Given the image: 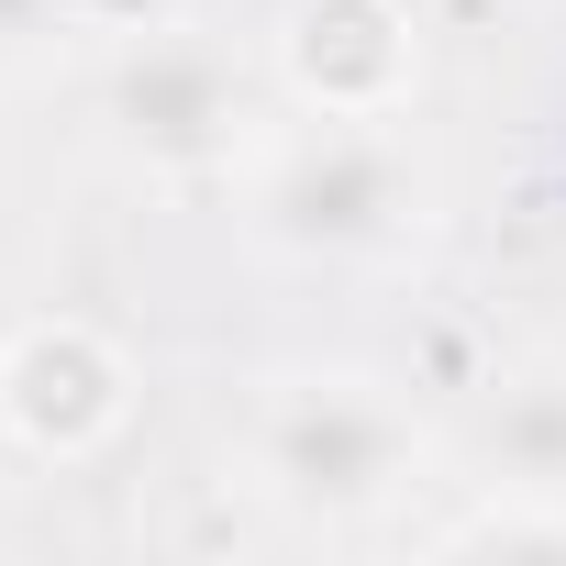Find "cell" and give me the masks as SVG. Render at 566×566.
I'll return each mask as SVG.
<instances>
[{
    "mask_svg": "<svg viewBox=\"0 0 566 566\" xmlns=\"http://www.w3.org/2000/svg\"><path fill=\"white\" fill-rule=\"evenodd\" d=\"M433 478V422L411 411L400 378L378 367H277L244 400V489L277 522H312V533H356L378 511H400Z\"/></svg>",
    "mask_w": 566,
    "mask_h": 566,
    "instance_id": "1",
    "label": "cell"
},
{
    "mask_svg": "<svg viewBox=\"0 0 566 566\" xmlns=\"http://www.w3.org/2000/svg\"><path fill=\"white\" fill-rule=\"evenodd\" d=\"M433 222V156L411 112L378 123H290L244 167V233L290 266H389Z\"/></svg>",
    "mask_w": 566,
    "mask_h": 566,
    "instance_id": "2",
    "label": "cell"
},
{
    "mask_svg": "<svg viewBox=\"0 0 566 566\" xmlns=\"http://www.w3.org/2000/svg\"><path fill=\"white\" fill-rule=\"evenodd\" d=\"M266 112L277 78L255 56H233L211 23H156V34H123L101 56V90H90V123L112 145V167L156 178V189H211V178H244L266 156Z\"/></svg>",
    "mask_w": 566,
    "mask_h": 566,
    "instance_id": "3",
    "label": "cell"
},
{
    "mask_svg": "<svg viewBox=\"0 0 566 566\" xmlns=\"http://www.w3.org/2000/svg\"><path fill=\"white\" fill-rule=\"evenodd\" d=\"M266 78L301 123H378L422 101V23L411 0H277Z\"/></svg>",
    "mask_w": 566,
    "mask_h": 566,
    "instance_id": "4",
    "label": "cell"
},
{
    "mask_svg": "<svg viewBox=\"0 0 566 566\" xmlns=\"http://www.w3.org/2000/svg\"><path fill=\"white\" fill-rule=\"evenodd\" d=\"M134 356L78 323V312H45V323H12L0 334V433L45 467H90L134 433Z\"/></svg>",
    "mask_w": 566,
    "mask_h": 566,
    "instance_id": "5",
    "label": "cell"
},
{
    "mask_svg": "<svg viewBox=\"0 0 566 566\" xmlns=\"http://www.w3.org/2000/svg\"><path fill=\"white\" fill-rule=\"evenodd\" d=\"M467 467H478V489L566 500V356H533V367L489 378V400L467 422Z\"/></svg>",
    "mask_w": 566,
    "mask_h": 566,
    "instance_id": "6",
    "label": "cell"
},
{
    "mask_svg": "<svg viewBox=\"0 0 566 566\" xmlns=\"http://www.w3.org/2000/svg\"><path fill=\"white\" fill-rule=\"evenodd\" d=\"M455 555H566V500H511V489H478V511L444 533Z\"/></svg>",
    "mask_w": 566,
    "mask_h": 566,
    "instance_id": "7",
    "label": "cell"
},
{
    "mask_svg": "<svg viewBox=\"0 0 566 566\" xmlns=\"http://www.w3.org/2000/svg\"><path fill=\"white\" fill-rule=\"evenodd\" d=\"M78 34H90V0H0V78L56 67Z\"/></svg>",
    "mask_w": 566,
    "mask_h": 566,
    "instance_id": "8",
    "label": "cell"
}]
</instances>
